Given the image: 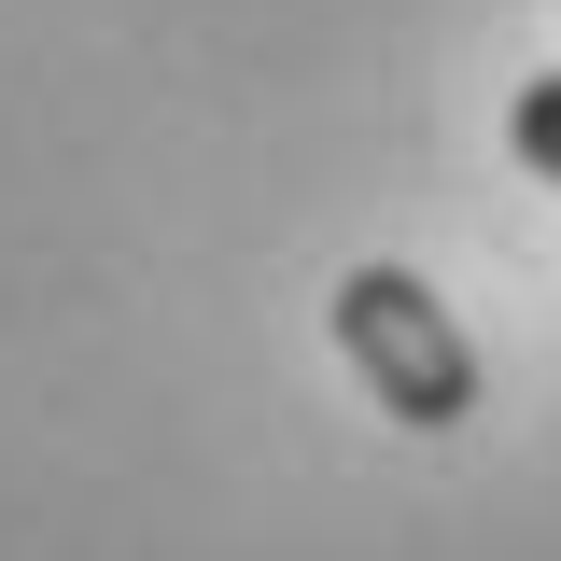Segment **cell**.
Segmentation results:
<instances>
[{"label": "cell", "instance_id": "1", "mask_svg": "<svg viewBox=\"0 0 561 561\" xmlns=\"http://www.w3.org/2000/svg\"><path fill=\"white\" fill-rule=\"evenodd\" d=\"M337 351L408 435H449V421L478 408V337L449 323V295L421 267H351L337 280Z\"/></svg>", "mask_w": 561, "mask_h": 561}, {"label": "cell", "instance_id": "2", "mask_svg": "<svg viewBox=\"0 0 561 561\" xmlns=\"http://www.w3.org/2000/svg\"><path fill=\"white\" fill-rule=\"evenodd\" d=\"M505 140H519V169H534V183H561V70H534V84L505 99Z\"/></svg>", "mask_w": 561, "mask_h": 561}]
</instances>
